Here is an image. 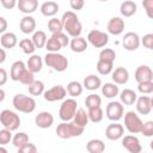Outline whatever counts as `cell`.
I'll use <instances>...</instances> for the list:
<instances>
[{
    "instance_id": "cell-1",
    "label": "cell",
    "mask_w": 153,
    "mask_h": 153,
    "mask_svg": "<svg viewBox=\"0 0 153 153\" xmlns=\"http://www.w3.org/2000/svg\"><path fill=\"white\" fill-rule=\"evenodd\" d=\"M62 22V30L66 31V33L71 37H78L81 35L82 25L74 11H67L62 14L61 18Z\"/></svg>"
},
{
    "instance_id": "cell-2",
    "label": "cell",
    "mask_w": 153,
    "mask_h": 153,
    "mask_svg": "<svg viewBox=\"0 0 153 153\" xmlns=\"http://www.w3.org/2000/svg\"><path fill=\"white\" fill-rule=\"evenodd\" d=\"M85 130V127L78 126L76 123H74L73 121H67V122H62L56 127V135L60 139H71V137H78L80 136Z\"/></svg>"
},
{
    "instance_id": "cell-3",
    "label": "cell",
    "mask_w": 153,
    "mask_h": 153,
    "mask_svg": "<svg viewBox=\"0 0 153 153\" xmlns=\"http://www.w3.org/2000/svg\"><path fill=\"white\" fill-rule=\"evenodd\" d=\"M12 104L16 110H18L19 112H24V114H31L36 109V100L32 97L25 96L23 93L16 94L12 99Z\"/></svg>"
},
{
    "instance_id": "cell-4",
    "label": "cell",
    "mask_w": 153,
    "mask_h": 153,
    "mask_svg": "<svg viewBox=\"0 0 153 153\" xmlns=\"http://www.w3.org/2000/svg\"><path fill=\"white\" fill-rule=\"evenodd\" d=\"M44 63L56 72H65L68 67L67 57L59 53H47L44 56Z\"/></svg>"
},
{
    "instance_id": "cell-5",
    "label": "cell",
    "mask_w": 153,
    "mask_h": 153,
    "mask_svg": "<svg viewBox=\"0 0 153 153\" xmlns=\"http://www.w3.org/2000/svg\"><path fill=\"white\" fill-rule=\"evenodd\" d=\"M0 123L2 124L4 128L13 131V130H17L19 128L20 117L14 111H12L10 109H5L0 112Z\"/></svg>"
},
{
    "instance_id": "cell-6",
    "label": "cell",
    "mask_w": 153,
    "mask_h": 153,
    "mask_svg": "<svg viewBox=\"0 0 153 153\" xmlns=\"http://www.w3.org/2000/svg\"><path fill=\"white\" fill-rule=\"evenodd\" d=\"M76 106H78V103L74 98H67L65 99L61 105H60V109H59V117L67 122V121H72L73 117H74V114L76 111Z\"/></svg>"
},
{
    "instance_id": "cell-7",
    "label": "cell",
    "mask_w": 153,
    "mask_h": 153,
    "mask_svg": "<svg viewBox=\"0 0 153 153\" xmlns=\"http://www.w3.org/2000/svg\"><path fill=\"white\" fill-rule=\"evenodd\" d=\"M124 115V127L130 134H139L142 128V121L134 111H127Z\"/></svg>"
},
{
    "instance_id": "cell-8",
    "label": "cell",
    "mask_w": 153,
    "mask_h": 153,
    "mask_svg": "<svg viewBox=\"0 0 153 153\" xmlns=\"http://www.w3.org/2000/svg\"><path fill=\"white\" fill-rule=\"evenodd\" d=\"M87 43L94 48H104L109 43V35L100 30L93 29L87 33Z\"/></svg>"
},
{
    "instance_id": "cell-9",
    "label": "cell",
    "mask_w": 153,
    "mask_h": 153,
    "mask_svg": "<svg viewBox=\"0 0 153 153\" xmlns=\"http://www.w3.org/2000/svg\"><path fill=\"white\" fill-rule=\"evenodd\" d=\"M123 114H124V108L122 105L121 102H116V100H112L110 102L108 105H106V109H105V115L106 117L112 121V122H118L122 117H123Z\"/></svg>"
},
{
    "instance_id": "cell-10",
    "label": "cell",
    "mask_w": 153,
    "mask_h": 153,
    "mask_svg": "<svg viewBox=\"0 0 153 153\" xmlns=\"http://www.w3.org/2000/svg\"><path fill=\"white\" fill-rule=\"evenodd\" d=\"M67 94L66 87H63L62 85H55L49 90H44L43 92V98L47 102H57V100H62L65 99Z\"/></svg>"
},
{
    "instance_id": "cell-11",
    "label": "cell",
    "mask_w": 153,
    "mask_h": 153,
    "mask_svg": "<svg viewBox=\"0 0 153 153\" xmlns=\"http://www.w3.org/2000/svg\"><path fill=\"white\" fill-rule=\"evenodd\" d=\"M140 37L136 32L129 31L127 33H124L123 39H122V45L126 50L128 51H134L140 47Z\"/></svg>"
},
{
    "instance_id": "cell-12",
    "label": "cell",
    "mask_w": 153,
    "mask_h": 153,
    "mask_svg": "<svg viewBox=\"0 0 153 153\" xmlns=\"http://www.w3.org/2000/svg\"><path fill=\"white\" fill-rule=\"evenodd\" d=\"M122 146L130 153H140L142 151V146L140 140L135 135H126L122 136Z\"/></svg>"
},
{
    "instance_id": "cell-13",
    "label": "cell",
    "mask_w": 153,
    "mask_h": 153,
    "mask_svg": "<svg viewBox=\"0 0 153 153\" xmlns=\"http://www.w3.org/2000/svg\"><path fill=\"white\" fill-rule=\"evenodd\" d=\"M124 134V127L120 124L118 122H112L110 123L106 129H105V136L110 141H116L120 140Z\"/></svg>"
},
{
    "instance_id": "cell-14",
    "label": "cell",
    "mask_w": 153,
    "mask_h": 153,
    "mask_svg": "<svg viewBox=\"0 0 153 153\" xmlns=\"http://www.w3.org/2000/svg\"><path fill=\"white\" fill-rule=\"evenodd\" d=\"M136 104V111L140 115H148L151 114L152 109H153V102L152 98L148 96H140L136 98L135 100Z\"/></svg>"
},
{
    "instance_id": "cell-15",
    "label": "cell",
    "mask_w": 153,
    "mask_h": 153,
    "mask_svg": "<svg viewBox=\"0 0 153 153\" xmlns=\"http://www.w3.org/2000/svg\"><path fill=\"white\" fill-rule=\"evenodd\" d=\"M134 78L136 82H142V81H153V71L149 66L147 65H141L135 69Z\"/></svg>"
},
{
    "instance_id": "cell-16",
    "label": "cell",
    "mask_w": 153,
    "mask_h": 153,
    "mask_svg": "<svg viewBox=\"0 0 153 153\" xmlns=\"http://www.w3.org/2000/svg\"><path fill=\"white\" fill-rule=\"evenodd\" d=\"M124 20L121 17H112L106 25V30L109 33L114 35V36H118L124 31Z\"/></svg>"
},
{
    "instance_id": "cell-17",
    "label": "cell",
    "mask_w": 153,
    "mask_h": 153,
    "mask_svg": "<svg viewBox=\"0 0 153 153\" xmlns=\"http://www.w3.org/2000/svg\"><path fill=\"white\" fill-rule=\"evenodd\" d=\"M53 123H54V117L49 111H42L35 117V124L38 128L47 129V128H50Z\"/></svg>"
},
{
    "instance_id": "cell-18",
    "label": "cell",
    "mask_w": 153,
    "mask_h": 153,
    "mask_svg": "<svg viewBox=\"0 0 153 153\" xmlns=\"http://www.w3.org/2000/svg\"><path fill=\"white\" fill-rule=\"evenodd\" d=\"M19 29L23 33H32L36 31V20L33 17H31L30 14H26L25 17H23L20 19L19 23Z\"/></svg>"
},
{
    "instance_id": "cell-19",
    "label": "cell",
    "mask_w": 153,
    "mask_h": 153,
    "mask_svg": "<svg viewBox=\"0 0 153 153\" xmlns=\"http://www.w3.org/2000/svg\"><path fill=\"white\" fill-rule=\"evenodd\" d=\"M17 7L22 13L31 14L38 8V0H17Z\"/></svg>"
},
{
    "instance_id": "cell-20",
    "label": "cell",
    "mask_w": 153,
    "mask_h": 153,
    "mask_svg": "<svg viewBox=\"0 0 153 153\" xmlns=\"http://www.w3.org/2000/svg\"><path fill=\"white\" fill-rule=\"evenodd\" d=\"M112 81L116 85H124L129 80V72L124 67H117L112 71Z\"/></svg>"
},
{
    "instance_id": "cell-21",
    "label": "cell",
    "mask_w": 153,
    "mask_h": 153,
    "mask_svg": "<svg viewBox=\"0 0 153 153\" xmlns=\"http://www.w3.org/2000/svg\"><path fill=\"white\" fill-rule=\"evenodd\" d=\"M26 68L30 72H32L33 74L41 72L42 68H43V60H42V57L39 55L31 54V56L29 57V60L26 62Z\"/></svg>"
},
{
    "instance_id": "cell-22",
    "label": "cell",
    "mask_w": 153,
    "mask_h": 153,
    "mask_svg": "<svg viewBox=\"0 0 153 153\" xmlns=\"http://www.w3.org/2000/svg\"><path fill=\"white\" fill-rule=\"evenodd\" d=\"M87 45H88L87 41L81 36L73 37L69 41V47H71L72 51H74V53H84L87 49Z\"/></svg>"
},
{
    "instance_id": "cell-23",
    "label": "cell",
    "mask_w": 153,
    "mask_h": 153,
    "mask_svg": "<svg viewBox=\"0 0 153 153\" xmlns=\"http://www.w3.org/2000/svg\"><path fill=\"white\" fill-rule=\"evenodd\" d=\"M102 86V80L99 76L94 75V74H90L84 79L82 82V87L88 90V91H96Z\"/></svg>"
},
{
    "instance_id": "cell-24",
    "label": "cell",
    "mask_w": 153,
    "mask_h": 153,
    "mask_svg": "<svg viewBox=\"0 0 153 153\" xmlns=\"http://www.w3.org/2000/svg\"><path fill=\"white\" fill-rule=\"evenodd\" d=\"M0 43L2 45V48H6V49H12L17 45L18 43V38H17V35L13 33V32H4L2 36L0 37Z\"/></svg>"
},
{
    "instance_id": "cell-25",
    "label": "cell",
    "mask_w": 153,
    "mask_h": 153,
    "mask_svg": "<svg viewBox=\"0 0 153 153\" xmlns=\"http://www.w3.org/2000/svg\"><path fill=\"white\" fill-rule=\"evenodd\" d=\"M39 11L45 17H54L59 12V5L55 1H45L41 5Z\"/></svg>"
},
{
    "instance_id": "cell-26",
    "label": "cell",
    "mask_w": 153,
    "mask_h": 153,
    "mask_svg": "<svg viewBox=\"0 0 153 153\" xmlns=\"http://www.w3.org/2000/svg\"><path fill=\"white\" fill-rule=\"evenodd\" d=\"M136 11H137V5L131 0H126L120 6V12L123 17H131L136 13Z\"/></svg>"
},
{
    "instance_id": "cell-27",
    "label": "cell",
    "mask_w": 153,
    "mask_h": 153,
    "mask_svg": "<svg viewBox=\"0 0 153 153\" xmlns=\"http://www.w3.org/2000/svg\"><path fill=\"white\" fill-rule=\"evenodd\" d=\"M26 68V65L22 61V60H18V61H14L11 66V71H10V78L13 80V81H18L19 80V76L22 75L23 71Z\"/></svg>"
},
{
    "instance_id": "cell-28",
    "label": "cell",
    "mask_w": 153,
    "mask_h": 153,
    "mask_svg": "<svg viewBox=\"0 0 153 153\" xmlns=\"http://www.w3.org/2000/svg\"><path fill=\"white\" fill-rule=\"evenodd\" d=\"M136 98H137V94L135 93V91L130 88H124L123 91L120 92V100L124 105H133Z\"/></svg>"
},
{
    "instance_id": "cell-29",
    "label": "cell",
    "mask_w": 153,
    "mask_h": 153,
    "mask_svg": "<svg viewBox=\"0 0 153 153\" xmlns=\"http://www.w3.org/2000/svg\"><path fill=\"white\" fill-rule=\"evenodd\" d=\"M102 87V94L105 98H115L120 93V88L115 82H105Z\"/></svg>"
},
{
    "instance_id": "cell-30",
    "label": "cell",
    "mask_w": 153,
    "mask_h": 153,
    "mask_svg": "<svg viewBox=\"0 0 153 153\" xmlns=\"http://www.w3.org/2000/svg\"><path fill=\"white\" fill-rule=\"evenodd\" d=\"M86 149L90 153H103L105 151V143L99 139H92L87 142Z\"/></svg>"
},
{
    "instance_id": "cell-31",
    "label": "cell",
    "mask_w": 153,
    "mask_h": 153,
    "mask_svg": "<svg viewBox=\"0 0 153 153\" xmlns=\"http://www.w3.org/2000/svg\"><path fill=\"white\" fill-rule=\"evenodd\" d=\"M82 84H80L79 81L76 80H73V81H69L67 84V87H66V91L67 93L72 97V98H75V97H79L81 93H82Z\"/></svg>"
},
{
    "instance_id": "cell-32",
    "label": "cell",
    "mask_w": 153,
    "mask_h": 153,
    "mask_svg": "<svg viewBox=\"0 0 153 153\" xmlns=\"http://www.w3.org/2000/svg\"><path fill=\"white\" fill-rule=\"evenodd\" d=\"M47 39H48V38H47V35H45L44 31H42V30H37V31L32 32V38H31V41H32L33 45L36 47V49H41V48H43V47L45 45Z\"/></svg>"
},
{
    "instance_id": "cell-33",
    "label": "cell",
    "mask_w": 153,
    "mask_h": 153,
    "mask_svg": "<svg viewBox=\"0 0 153 153\" xmlns=\"http://www.w3.org/2000/svg\"><path fill=\"white\" fill-rule=\"evenodd\" d=\"M73 122L76 123L78 126L86 127V124L88 123V116H87V112L85 111V109L80 108L75 111L74 117H73Z\"/></svg>"
},
{
    "instance_id": "cell-34",
    "label": "cell",
    "mask_w": 153,
    "mask_h": 153,
    "mask_svg": "<svg viewBox=\"0 0 153 153\" xmlns=\"http://www.w3.org/2000/svg\"><path fill=\"white\" fill-rule=\"evenodd\" d=\"M87 116H88V121H91L92 123H99L103 120V110L100 106H96V108H91L87 111Z\"/></svg>"
},
{
    "instance_id": "cell-35",
    "label": "cell",
    "mask_w": 153,
    "mask_h": 153,
    "mask_svg": "<svg viewBox=\"0 0 153 153\" xmlns=\"http://www.w3.org/2000/svg\"><path fill=\"white\" fill-rule=\"evenodd\" d=\"M97 71L100 75H108L112 72L114 69V62H109V61H103V60H98L97 62Z\"/></svg>"
},
{
    "instance_id": "cell-36",
    "label": "cell",
    "mask_w": 153,
    "mask_h": 153,
    "mask_svg": "<svg viewBox=\"0 0 153 153\" xmlns=\"http://www.w3.org/2000/svg\"><path fill=\"white\" fill-rule=\"evenodd\" d=\"M27 142H29V135L24 131H19V133L14 134V136H12V143L17 148H20L22 146L26 145Z\"/></svg>"
},
{
    "instance_id": "cell-37",
    "label": "cell",
    "mask_w": 153,
    "mask_h": 153,
    "mask_svg": "<svg viewBox=\"0 0 153 153\" xmlns=\"http://www.w3.org/2000/svg\"><path fill=\"white\" fill-rule=\"evenodd\" d=\"M44 92V82L41 80H35L29 85V93L31 96H41Z\"/></svg>"
},
{
    "instance_id": "cell-38",
    "label": "cell",
    "mask_w": 153,
    "mask_h": 153,
    "mask_svg": "<svg viewBox=\"0 0 153 153\" xmlns=\"http://www.w3.org/2000/svg\"><path fill=\"white\" fill-rule=\"evenodd\" d=\"M45 49H47V51L48 53H59V50H61L62 49V47H61V44H60V42L54 37V36H51L50 38H48L47 39V42H45Z\"/></svg>"
},
{
    "instance_id": "cell-39",
    "label": "cell",
    "mask_w": 153,
    "mask_h": 153,
    "mask_svg": "<svg viewBox=\"0 0 153 153\" xmlns=\"http://www.w3.org/2000/svg\"><path fill=\"white\" fill-rule=\"evenodd\" d=\"M102 104V98L100 96H98L97 93H91L86 97L85 99V105L87 109H91V108H96V106H100Z\"/></svg>"
},
{
    "instance_id": "cell-40",
    "label": "cell",
    "mask_w": 153,
    "mask_h": 153,
    "mask_svg": "<svg viewBox=\"0 0 153 153\" xmlns=\"http://www.w3.org/2000/svg\"><path fill=\"white\" fill-rule=\"evenodd\" d=\"M19 47L22 48L23 53L26 54V55H31V54H33L35 50H36V47L33 45L32 41L29 39V38H23V39L19 42Z\"/></svg>"
},
{
    "instance_id": "cell-41",
    "label": "cell",
    "mask_w": 153,
    "mask_h": 153,
    "mask_svg": "<svg viewBox=\"0 0 153 153\" xmlns=\"http://www.w3.org/2000/svg\"><path fill=\"white\" fill-rule=\"evenodd\" d=\"M99 60L114 62L116 60V53H115V50L111 49V48H104V49H102L100 53H99Z\"/></svg>"
},
{
    "instance_id": "cell-42",
    "label": "cell",
    "mask_w": 153,
    "mask_h": 153,
    "mask_svg": "<svg viewBox=\"0 0 153 153\" xmlns=\"http://www.w3.org/2000/svg\"><path fill=\"white\" fill-rule=\"evenodd\" d=\"M48 30L51 33L57 32V31H62V22H61V19L51 17V19H49V22H48Z\"/></svg>"
},
{
    "instance_id": "cell-43",
    "label": "cell",
    "mask_w": 153,
    "mask_h": 153,
    "mask_svg": "<svg viewBox=\"0 0 153 153\" xmlns=\"http://www.w3.org/2000/svg\"><path fill=\"white\" fill-rule=\"evenodd\" d=\"M18 81H20L22 84H24V85H30V84H32L33 81H35V75H33V73L32 72H30L27 68H25L24 71H23V73H22V75L19 76V80Z\"/></svg>"
},
{
    "instance_id": "cell-44",
    "label": "cell",
    "mask_w": 153,
    "mask_h": 153,
    "mask_svg": "<svg viewBox=\"0 0 153 153\" xmlns=\"http://www.w3.org/2000/svg\"><path fill=\"white\" fill-rule=\"evenodd\" d=\"M137 91L142 94H149L153 92V81L137 82Z\"/></svg>"
},
{
    "instance_id": "cell-45",
    "label": "cell",
    "mask_w": 153,
    "mask_h": 153,
    "mask_svg": "<svg viewBox=\"0 0 153 153\" xmlns=\"http://www.w3.org/2000/svg\"><path fill=\"white\" fill-rule=\"evenodd\" d=\"M12 141V133L11 130L4 128L0 130V145L1 146H5L7 143H10Z\"/></svg>"
},
{
    "instance_id": "cell-46",
    "label": "cell",
    "mask_w": 153,
    "mask_h": 153,
    "mask_svg": "<svg viewBox=\"0 0 153 153\" xmlns=\"http://www.w3.org/2000/svg\"><path fill=\"white\" fill-rule=\"evenodd\" d=\"M51 36H54V37L60 42V44H61L62 48H63V47H67V45L69 44V38H68L67 33H65V32H62V31L54 32V33H51Z\"/></svg>"
},
{
    "instance_id": "cell-47",
    "label": "cell",
    "mask_w": 153,
    "mask_h": 153,
    "mask_svg": "<svg viewBox=\"0 0 153 153\" xmlns=\"http://www.w3.org/2000/svg\"><path fill=\"white\" fill-rule=\"evenodd\" d=\"M140 133L143 134V136H146V137L153 136V121H147V122L142 123V128H141Z\"/></svg>"
},
{
    "instance_id": "cell-48",
    "label": "cell",
    "mask_w": 153,
    "mask_h": 153,
    "mask_svg": "<svg viewBox=\"0 0 153 153\" xmlns=\"http://www.w3.org/2000/svg\"><path fill=\"white\" fill-rule=\"evenodd\" d=\"M140 43H142V45L147 49H153V33H146L141 39Z\"/></svg>"
},
{
    "instance_id": "cell-49",
    "label": "cell",
    "mask_w": 153,
    "mask_h": 153,
    "mask_svg": "<svg viewBox=\"0 0 153 153\" xmlns=\"http://www.w3.org/2000/svg\"><path fill=\"white\" fill-rule=\"evenodd\" d=\"M142 6L148 18H153V0H142Z\"/></svg>"
},
{
    "instance_id": "cell-50",
    "label": "cell",
    "mask_w": 153,
    "mask_h": 153,
    "mask_svg": "<svg viewBox=\"0 0 153 153\" xmlns=\"http://www.w3.org/2000/svg\"><path fill=\"white\" fill-rule=\"evenodd\" d=\"M36 152H37V147L30 142H27L26 145L18 148V153H36Z\"/></svg>"
},
{
    "instance_id": "cell-51",
    "label": "cell",
    "mask_w": 153,
    "mask_h": 153,
    "mask_svg": "<svg viewBox=\"0 0 153 153\" xmlns=\"http://www.w3.org/2000/svg\"><path fill=\"white\" fill-rule=\"evenodd\" d=\"M69 6L74 11H80L85 6V0H69Z\"/></svg>"
},
{
    "instance_id": "cell-52",
    "label": "cell",
    "mask_w": 153,
    "mask_h": 153,
    "mask_svg": "<svg viewBox=\"0 0 153 153\" xmlns=\"http://www.w3.org/2000/svg\"><path fill=\"white\" fill-rule=\"evenodd\" d=\"M0 4L6 10H12L17 6V0H0Z\"/></svg>"
},
{
    "instance_id": "cell-53",
    "label": "cell",
    "mask_w": 153,
    "mask_h": 153,
    "mask_svg": "<svg viewBox=\"0 0 153 153\" xmlns=\"http://www.w3.org/2000/svg\"><path fill=\"white\" fill-rule=\"evenodd\" d=\"M7 79H8V75H7L6 69L0 68V86L5 85V84L7 82Z\"/></svg>"
},
{
    "instance_id": "cell-54",
    "label": "cell",
    "mask_w": 153,
    "mask_h": 153,
    "mask_svg": "<svg viewBox=\"0 0 153 153\" xmlns=\"http://www.w3.org/2000/svg\"><path fill=\"white\" fill-rule=\"evenodd\" d=\"M7 26H8V24H7V20H6L4 17H1V16H0V33H4V32H6V30H7Z\"/></svg>"
},
{
    "instance_id": "cell-55",
    "label": "cell",
    "mask_w": 153,
    "mask_h": 153,
    "mask_svg": "<svg viewBox=\"0 0 153 153\" xmlns=\"http://www.w3.org/2000/svg\"><path fill=\"white\" fill-rule=\"evenodd\" d=\"M6 61V51L4 48H0V65Z\"/></svg>"
},
{
    "instance_id": "cell-56",
    "label": "cell",
    "mask_w": 153,
    "mask_h": 153,
    "mask_svg": "<svg viewBox=\"0 0 153 153\" xmlns=\"http://www.w3.org/2000/svg\"><path fill=\"white\" fill-rule=\"evenodd\" d=\"M5 97H6V93H5V91L2 90V88H0V103L5 99Z\"/></svg>"
},
{
    "instance_id": "cell-57",
    "label": "cell",
    "mask_w": 153,
    "mask_h": 153,
    "mask_svg": "<svg viewBox=\"0 0 153 153\" xmlns=\"http://www.w3.org/2000/svg\"><path fill=\"white\" fill-rule=\"evenodd\" d=\"M0 153H7V149L1 145H0Z\"/></svg>"
},
{
    "instance_id": "cell-58",
    "label": "cell",
    "mask_w": 153,
    "mask_h": 153,
    "mask_svg": "<svg viewBox=\"0 0 153 153\" xmlns=\"http://www.w3.org/2000/svg\"><path fill=\"white\" fill-rule=\"evenodd\" d=\"M98 1H109V0H98Z\"/></svg>"
}]
</instances>
